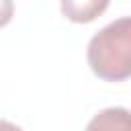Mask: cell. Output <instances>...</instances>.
Segmentation results:
<instances>
[{
	"mask_svg": "<svg viewBox=\"0 0 131 131\" xmlns=\"http://www.w3.org/2000/svg\"><path fill=\"white\" fill-rule=\"evenodd\" d=\"M86 59L92 74L104 82L131 78V16L102 27L88 41Z\"/></svg>",
	"mask_w": 131,
	"mask_h": 131,
	"instance_id": "cell-1",
	"label": "cell"
},
{
	"mask_svg": "<svg viewBox=\"0 0 131 131\" xmlns=\"http://www.w3.org/2000/svg\"><path fill=\"white\" fill-rule=\"evenodd\" d=\"M111 0H59L61 14L72 23H92L106 8Z\"/></svg>",
	"mask_w": 131,
	"mask_h": 131,
	"instance_id": "cell-2",
	"label": "cell"
},
{
	"mask_svg": "<svg viewBox=\"0 0 131 131\" xmlns=\"http://www.w3.org/2000/svg\"><path fill=\"white\" fill-rule=\"evenodd\" d=\"M86 131H131V111L123 106H108L94 115Z\"/></svg>",
	"mask_w": 131,
	"mask_h": 131,
	"instance_id": "cell-3",
	"label": "cell"
},
{
	"mask_svg": "<svg viewBox=\"0 0 131 131\" xmlns=\"http://www.w3.org/2000/svg\"><path fill=\"white\" fill-rule=\"evenodd\" d=\"M14 16V0H0V29L6 27Z\"/></svg>",
	"mask_w": 131,
	"mask_h": 131,
	"instance_id": "cell-4",
	"label": "cell"
},
{
	"mask_svg": "<svg viewBox=\"0 0 131 131\" xmlns=\"http://www.w3.org/2000/svg\"><path fill=\"white\" fill-rule=\"evenodd\" d=\"M0 131H23L18 125H14V123H10V121H4V119H0Z\"/></svg>",
	"mask_w": 131,
	"mask_h": 131,
	"instance_id": "cell-5",
	"label": "cell"
}]
</instances>
